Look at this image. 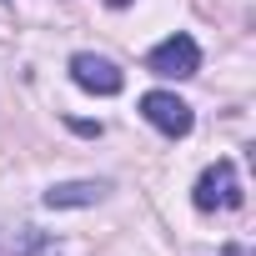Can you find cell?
Segmentation results:
<instances>
[{
	"instance_id": "cell-1",
	"label": "cell",
	"mask_w": 256,
	"mask_h": 256,
	"mask_svg": "<svg viewBox=\"0 0 256 256\" xmlns=\"http://www.w3.org/2000/svg\"><path fill=\"white\" fill-rule=\"evenodd\" d=\"M146 70L161 76V80H186V76L201 70V50H196L191 36H171V40H161V46L146 56Z\"/></svg>"
},
{
	"instance_id": "cell-2",
	"label": "cell",
	"mask_w": 256,
	"mask_h": 256,
	"mask_svg": "<svg viewBox=\"0 0 256 256\" xmlns=\"http://www.w3.org/2000/svg\"><path fill=\"white\" fill-rule=\"evenodd\" d=\"M196 211H236L241 206V181H236V166L231 161H216V166H206L201 171V181H196Z\"/></svg>"
},
{
	"instance_id": "cell-3",
	"label": "cell",
	"mask_w": 256,
	"mask_h": 256,
	"mask_svg": "<svg viewBox=\"0 0 256 256\" xmlns=\"http://www.w3.org/2000/svg\"><path fill=\"white\" fill-rule=\"evenodd\" d=\"M141 116L156 126L161 136H191V126H196L191 106L181 96H171V90H146L141 96Z\"/></svg>"
},
{
	"instance_id": "cell-4",
	"label": "cell",
	"mask_w": 256,
	"mask_h": 256,
	"mask_svg": "<svg viewBox=\"0 0 256 256\" xmlns=\"http://www.w3.org/2000/svg\"><path fill=\"white\" fill-rule=\"evenodd\" d=\"M70 80H76L80 90H90V96H116V90L126 86V76L116 70V60L90 56V50H76V56H70Z\"/></svg>"
},
{
	"instance_id": "cell-5",
	"label": "cell",
	"mask_w": 256,
	"mask_h": 256,
	"mask_svg": "<svg viewBox=\"0 0 256 256\" xmlns=\"http://www.w3.org/2000/svg\"><path fill=\"white\" fill-rule=\"evenodd\" d=\"M0 256H60V241H50L36 226H6L0 231Z\"/></svg>"
},
{
	"instance_id": "cell-6",
	"label": "cell",
	"mask_w": 256,
	"mask_h": 256,
	"mask_svg": "<svg viewBox=\"0 0 256 256\" xmlns=\"http://www.w3.org/2000/svg\"><path fill=\"white\" fill-rule=\"evenodd\" d=\"M106 191H110L106 181H60V186L46 191V206L50 211H76V206H96Z\"/></svg>"
}]
</instances>
